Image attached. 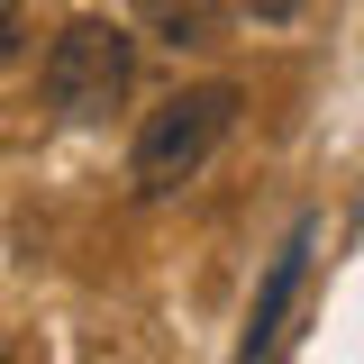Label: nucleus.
Returning <instances> with one entry per match:
<instances>
[{
    "mask_svg": "<svg viewBox=\"0 0 364 364\" xmlns=\"http://www.w3.org/2000/svg\"><path fill=\"white\" fill-rule=\"evenodd\" d=\"M228 128H237V91L228 82H191V91H173L164 109H146V128H136V146H128L136 191H182V182L228 146Z\"/></svg>",
    "mask_w": 364,
    "mask_h": 364,
    "instance_id": "f257e3e1",
    "label": "nucleus"
},
{
    "mask_svg": "<svg viewBox=\"0 0 364 364\" xmlns=\"http://www.w3.org/2000/svg\"><path fill=\"white\" fill-rule=\"evenodd\" d=\"M136 82V37L119 18H73V28H55L46 46V100L64 109V119H109Z\"/></svg>",
    "mask_w": 364,
    "mask_h": 364,
    "instance_id": "f03ea898",
    "label": "nucleus"
},
{
    "mask_svg": "<svg viewBox=\"0 0 364 364\" xmlns=\"http://www.w3.org/2000/svg\"><path fill=\"white\" fill-rule=\"evenodd\" d=\"M310 237H318L310 219L282 237V255H273L264 291H255V318H246V355H273V346H282V310H291V291H301V273H310Z\"/></svg>",
    "mask_w": 364,
    "mask_h": 364,
    "instance_id": "7ed1b4c3",
    "label": "nucleus"
},
{
    "mask_svg": "<svg viewBox=\"0 0 364 364\" xmlns=\"http://www.w3.org/2000/svg\"><path fill=\"white\" fill-rule=\"evenodd\" d=\"M136 28L155 46H219V28H228V0H136Z\"/></svg>",
    "mask_w": 364,
    "mask_h": 364,
    "instance_id": "20e7f679",
    "label": "nucleus"
},
{
    "mask_svg": "<svg viewBox=\"0 0 364 364\" xmlns=\"http://www.w3.org/2000/svg\"><path fill=\"white\" fill-rule=\"evenodd\" d=\"M18 55V18H9V0H0V64Z\"/></svg>",
    "mask_w": 364,
    "mask_h": 364,
    "instance_id": "39448f33",
    "label": "nucleus"
}]
</instances>
